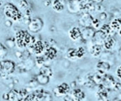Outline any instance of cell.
Listing matches in <instances>:
<instances>
[{"label": "cell", "mask_w": 121, "mask_h": 101, "mask_svg": "<svg viewBox=\"0 0 121 101\" xmlns=\"http://www.w3.org/2000/svg\"><path fill=\"white\" fill-rule=\"evenodd\" d=\"M110 27H111L113 32H117L118 33H120L121 22L120 18H115L114 20H113L110 24Z\"/></svg>", "instance_id": "12"}, {"label": "cell", "mask_w": 121, "mask_h": 101, "mask_svg": "<svg viewBox=\"0 0 121 101\" xmlns=\"http://www.w3.org/2000/svg\"><path fill=\"white\" fill-rule=\"evenodd\" d=\"M70 86L67 83H63L61 84L58 85V87L54 89V94L56 96H65L67 93L70 91Z\"/></svg>", "instance_id": "6"}, {"label": "cell", "mask_w": 121, "mask_h": 101, "mask_svg": "<svg viewBox=\"0 0 121 101\" xmlns=\"http://www.w3.org/2000/svg\"><path fill=\"white\" fill-rule=\"evenodd\" d=\"M79 2H80L82 6H83L86 4H89V3L92 2V0H79Z\"/></svg>", "instance_id": "30"}, {"label": "cell", "mask_w": 121, "mask_h": 101, "mask_svg": "<svg viewBox=\"0 0 121 101\" xmlns=\"http://www.w3.org/2000/svg\"><path fill=\"white\" fill-rule=\"evenodd\" d=\"M14 63L11 61L6 60L0 62V71L4 74H10L14 71Z\"/></svg>", "instance_id": "3"}, {"label": "cell", "mask_w": 121, "mask_h": 101, "mask_svg": "<svg viewBox=\"0 0 121 101\" xmlns=\"http://www.w3.org/2000/svg\"><path fill=\"white\" fill-rule=\"evenodd\" d=\"M52 7L57 12H61L64 8V5L60 0H55L52 3Z\"/></svg>", "instance_id": "20"}, {"label": "cell", "mask_w": 121, "mask_h": 101, "mask_svg": "<svg viewBox=\"0 0 121 101\" xmlns=\"http://www.w3.org/2000/svg\"><path fill=\"white\" fill-rule=\"evenodd\" d=\"M39 74H43V75H45V76H47L48 78H50L52 75V69L49 68L48 66H46V65H43V66H42V68L40 69Z\"/></svg>", "instance_id": "19"}, {"label": "cell", "mask_w": 121, "mask_h": 101, "mask_svg": "<svg viewBox=\"0 0 121 101\" xmlns=\"http://www.w3.org/2000/svg\"><path fill=\"white\" fill-rule=\"evenodd\" d=\"M57 55V51L55 48L53 47H48L46 50V53H45V56L48 59H53Z\"/></svg>", "instance_id": "18"}, {"label": "cell", "mask_w": 121, "mask_h": 101, "mask_svg": "<svg viewBox=\"0 0 121 101\" xmlns=\"http://www.w3.org/2000/svg\"><path fill=\"white\" fill-rule=\"evenodd\" d=\"M69 36L71 40L74 41L77 40L81 37V31L78 28H73L69 31Z\"/></svg>", "instance_id": "14"}, {"label": "cell", "mask_w": 121, "mask_h": 101, "mask_svg": "<svg viewBox=\"0 0 121 101\" xmlns=\"http://www.w3.org/2000/svg\"><path fill=\"white\" fill-rule=\"evenodd\" d=\"M33 49L34 53L36 54H40L43 52L45 49V45L41 41H37L33 44Z\"/></svg>", "instance_id": "16"}, {"label": "cell", "mask_w": 121, "mask_h": 101, "mask_svg": "<svg viewBox=\"0 0 121 101\" xmlns=\"http://www.w3.org/2000/svg\"><path fill=\"white\" fill-rule=\"evenodd\" d=\"M116 83L115 80L111 75H104L102 78L101 84L107 89H112L114 87V84Z\"/></svg>", "instance_id": "10"}, {"label": "cell", "mask_w": 121, "mask_h": 101, "mask_svg": "<svg viewBox=\"0 0 121 101\" xmlns=\"http://www.w3.org/2000/svg\"><path fill=\"white\" fill-rule=\"evenodd\" d=\"M117 75L119 78H120V66H119L118 68H117Z\"/></svg>", "instance_id": "32"}, {"label": "cell", "mask_w": 121, "mask_h": 101, "mask_svg": "<svg viewBox=\"0 0 121 101\" xmlns=\"http://www.w3.org/2000/svg\"><path fill=\"white\" fill-rule=\"evenodd\" d=\"M100 31H101L103 33H104L107 36H110L111 33L113 32L111 28V27H110V25H108V24L102 25L101 27V28H100Z\"/></svg>", "instance_id": "23"}, {"label": "cell", "mask_w": 121, "mask_h": 101, "mask_svg": "<svg viewBox=\"0 0 121 101\" xmlns=\"http://www.w3.org/2000/svg\"><path fill=\"white\" fill-rule=\"evenodd\" d=\"M102 46L98 44H93L90 49V53L92 55V56L94 57H97L101 53V50H102Z\"/></svg>", "instance_id": "15"}, {"label": "cell", "mask_w": 121, "mask_h": 101, "mask_svg": "<svg viewBox=\"0 0 121 101\" xmlns=\"http://www.w3.org/2000/svg\"><path fill=\"white\" fill-rule=\"evenodd\" d=\"M92 18L90 15V14L83 13L81 18H79V22L81 26H82L83 28H86V27H91V25H92Z\"/></svg>", "instance_id": "8"}, {"label": "cell", "mask_w": 121, "mask_h": 101, "mask_svg": "<svg viewBox=\"0 0 121 101\" xmlns=\"http://www.w3.org/2000/svg\"><path fill=\"white\" fill-rule=\"evenodd\" d=\"M43 21H42L40 18H36L30 21V24L28 25V28L32 32L36 33L40 31L42 28H43Z\"/></svg>", "instance_id": "5"}, {"label": "cell", "mask_w": 121, "mask_h": 101, "mask_svg": "<svg viewBox=\"0 0 121 101\" xmlns=\"http://www.w3.org/2000/svg\"><path fill=\"white\" fill-rule=\"evenodd\" d=\"M31 36L26 31H21L16 34V42L19 47L26 46L31 43Z\"/></svg>", "instance_id": "2"}, {"label": "cell", "mask_w": 121, "mask_h": 101, "mask_svg": "<svg viewBox=\"0 0 121 101\" xmlns=\"http://www.w3.org/2000/svg\"><path fill=\"white\" fill-rule=\"evenodd\" d=\"M104 0H92V2L95 3V4H101Z\"/></svg>", "instance_id": "31"}, {"label": "cell", "mask_w": 121, "mask_h": 101, "mask_svg": "<svg viewBox=\"0 0 121 101\" xmlns=\"http://www.w3.org/2000/svg\"><path fill=\"white\" fill-rule=\"evenodd\" d=\"M116 44V40L113 38L112 36H108L105 38L104 41V46L105 47L106 50H111V49L115 46Z\"/></svg>", "instance_id": "11"}, {"label": "cell", "mask_w": 121, "mask_h": 101, "mask_svg": "<svg viewBox=\"0 0 121 101\" xmlns=\"http://www.w3.org/2000/svg\"><path fill=\"white\" fill-rule=\"evenodd\" d=\"M95 32V31L93 28L86 27L82 31H81V37L85 40H92Z\"/></svg>", "instance_id": "9"}, {"label": "cell", "mask_w": 121, "mask_h": 101, "mask_svg": "<svg viewBox=\"0 0 121 101\" xmlns=\"http://www.w3.org/2000/svg\"><path fill=\"white\" fill-rule=\"evenodd\" d=\"M67 9L70 13H78L82 9V5L79 0H68Z\"/></svg>", "instance_id": "4"}, {"label": "cell", "mask_w": 121, "mask_h": 101, "mask_svg": "<svg viewBox=\"0 0 121 101\" xmlns=\"http://www.w3.org/2000/svg\"><path fill=\"white\" fill-rule=\"evenodd\" d=\"M49 81V78L47 76L43 75V74H39V75L36 77V81L38 83L42 84H45L48 83V81Z\"/></svg>", "instance_id": "21"}, {"label": "cell", "mask_w": 121, "mask_h": 101, "mask_svg": "<svg viewBox=\"0 0 121 101\" xmlns=\"http://www.w3.org/2000/svg\"><path fill=\"white\" fill-rule=\"evenodd\" d=\"M36 62H37V64L43 65H44V59H43V58H41V57L37 58L36 59Z\"/></svg>", "instance_id": "28"}, {"label": "cell", "mask_w": 121, "mask_h": 101, "mask_svg": "<svg viewBox=\"0 0 121 101\" xmlns=\"http://www.w3.org/2000/svg\"><path fill=\"white\" fill-rule=\"evenodd\" d=\"M107 37L108 36L106 35L104 33H103L99 30L98 31L95 32L94 35L91 40L93 41L94 44H98V45H100V46H103L104 41Z\"/></svg>", "instance_id": "7"}, {"label": "cell", "mask_w": 121, "mask_h": 101, "mask_svg": "<svg viewBox=\"0 0 121 101\" xmlns=\"http://www.w3.org/2000/svg\"><path fill=\"white\" fill-rule=\"evenodd\" d=\"M97 69L99 71V72H106V71H108L111 68V65H110L109 63L105 62H99L97 64L96 66Z\"/></svg>", "instance_id": "17"}, {"label": "cell", "mask_w": 121, "mask_h": 101, "mask_svg": "<svg viewBox=\"0 0 121 101\" xmlns=\"http://www.w3.org/2000/svg\"><path fill=\"white\" fill-rule=\"evenodd\" d=\"M4 12L8 18H11L14 21L20 20L21 18H22V14L21 12L17 10L16 7L10 3H8L4 7Z\"/></svg>", "instance_id": "1"}, {"label": "cell", "mask_w": 121, "mask_h": 101, "mask_svg": "<svg viewBox=\"0 0 121 101\" xmlns=\"http://www.w3.org/2000/svg\"><path fill=\"white\" fill-rule=\"evenodd\" d=\"M106 18H107V15H106V14L105 13H103V12H101L100 14H99V21H104L105 20Z\"/></svg>", "instance_id": "27"}, {"label": "cell", "mask_w": 121, "mask_h": 101, "mask_svg": "<svg viewBox=\"0 0 121 101\" xmlns=\"http://www.w3.org/2000/svg\"><path fill=\"white\" fill-rule=\"evenodd\" d=\"M76 52H77V59L82 58L83 55L86 54V50L83 47H79L78 49H76Z\"/></svg>", "instance_id": "24"}, {"label": "cell", "mask_w": 121, "mask_h": 101, "mask_svg": "<svg viewBox=\"0 0 121 101\" xmlns=\"http://www.w3.org/2000/svg\"><path fill=\"white\" fill-rule=\"evenodd\" d=\"M20 5L22 7V8H27V6H28V4H27V2H26V1H25V0H23V1H21L20 2Z\"/></svg>", "instance_id": "29"}, {"label": "cell", "mask_w": 121, "mask_h": 101, "mask_svg": "<svg viewBox=\"0 0 121 101\" xmlns=\"http://www.w3.org/2000/svg\"><path fill=\"white\" fill-rule=\"evenodd\" d=\"M67 56L70 59H73L76 60L77 59V52H76V49H69L67 53Z\"/></svg>", "instance_id": "22"}, {"label": "cell", "mask_w": 121, "mask_h": 101, "mask_svg": "<svg viewBox=\"0 0 121 101\" xmlns=\"http://www.w3.org/2000/svg\"><path fill=\"white\" fill-rule=\"evenodd\" d=\"M113 89L116 90L117 91H120L121 90V85H120V83L119 82H116L115 84H114V87H113Z\"/></svg>", "instance_id": "26"}, {"label": "cell", "mask_w": 121, "mask_h": 101, "mask_svg": "<svg viewBox=\"0 0 121 101\" xmlns=\"http://www.w3.org/2000/svg\"><path fill=\"white\" fill-rule=\"evenodd\" d=\"M71 97L74 100H82L85 97V93L80 89H73Z\"/></svg>", "instance_id": "13"}, {"label": "cell", "mask_w": 121, "mask_h": 101, "mask_svg": "<svg viewBox=\"0 0 121 101\" xmlns=\"http://www.w3.org/2000/svg\"><path fill=\"white\" fill-rule=\"evenodd\" d=\"M100 21L97 18H92V25L91 27L93 28H98L100 27Z\"/></svg>", "instance_id": "25"}]
</instances>
